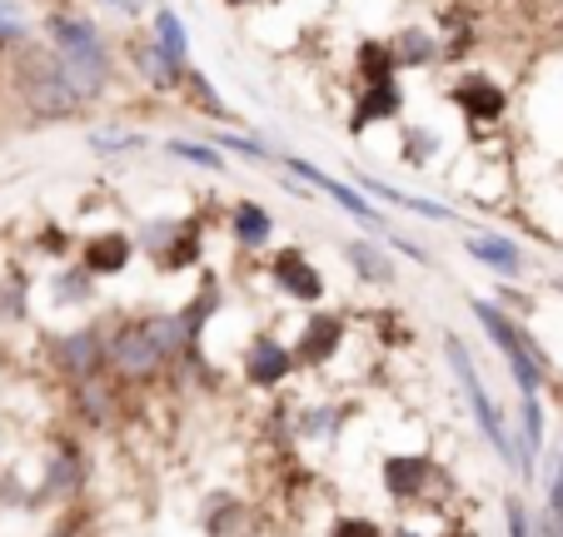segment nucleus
Wrapping results in <instances>:
<instances>
[{
    "label": "nucleus",
    "mask_w": 563,
    "mask_h": 537,
    "mask_svg": "<svg viewBox=\"0 0 563 537\" xmlns=\"http://www.w3.org/2000/svg\"><path fill=\"white\" fill-rule=\"evenodd\" d=\"M405 105H409V96H405V85L399 80L360 85V96H354L344 130H350V135H369L374 125H399V120H405Z\"/></svg>",
    "instance_id": "obj_20"
},
{
    "label": "nucleus",
    "mask_w": 563,
    "mask_h": 537,
    "mask_svg": "<svg viewBox=\"0 0 563 537\" xmlns=\"http://www.w3.org/2000/svg\"><path fill=\"white\" fill-rule=\"evenodd\" d=\"M295 373H299L295 344H289V338H279L275 328H260V334H250V344L240 348V379H245V389L279 393L289 379H295Z\"/></svg>",
    "instance_id": "obj_10"
},
{
    "label": "nucleus",
    "mask_w": 563,
    "mask_h": 537,
    "mask_svg": "<svg viewBox=\"0 0 563 537\" xmlns=\"http://www.w3.org/2000/svg\"><path fill=\"white\" fill-rule=\"evenodd\" d=\"M444 100L474 130H494V125H504V115H509V90H504L489 70H459L454 80H449Z\"/></svg>",
    "instance_id": "obj_12"
},
{
    "label": "nucleus",
    "mask_w": 563,
    "mask_h": 537,
    "mask_svg": "<svg viewBox=\"0 0 563 537\" xmlns=\"http://www.w3.org/2000/svg\"><path fill=\"white\" fill-rule=\"evenodd\" d=\"M150 35L159 41V51H170L180 65H190V31H185L180 11H170V5H155V11H150Z\"/></svg>",
    "instance_id": "obj_34"
},
{
    "label": "nucleus",
    "mask_w": 563,
    "mask_h": 537,
    "mask_svg": "<svg viewBox=\"0 0 563 537\" xmlns=\"http://www.w3.org/2000/svg\"><path fill=\"white\" fill-rule=\"evenodd\" d=\"M220 5H230V11H245V5H260V0H220Z\"/></svg>",
    "instance_id": "obj_43"
},
{
    "label": "nucleus",
    "mask_w": 563,
    "mask_h": 537,
    "mask_svg": "<svg viewBox=\"0 0 563 537\" xmlns=\"http://www.w3.org/2000/svg\"><path fill=\"white\" fill-rule=\"evenodd\" d=\"M295 344V358L305 373H324L334 363V358L350 348V314H340V309H309L305 324H299V334L289 338Z\"/></svg>",
    "instance_id": "obj_11"
},
{
    "label": "nucleus",
    "mask_w": 563,
    "mask_h": 537,
    "mask_svg": "<svg viewBox=\"0 0 563 537\" xmlns=\"http://www.w3.org/2000/svg\"><path fill=\"white\" fill-rule=\"evenodd\" d=\"M468 314H474L478 334L489 338V348L504 358V369H509V379L519 393H543L553 379H559L549 348L529 334V318L509 314L499 299H484V294H468Z\"/></svg>",
    "instance_id": "obj_3"
},
{
    "label": "nucleus",
    "mask_w": 563,
    "mask_h": 537,
    "mask_svg": "<svg viewBox=\"0 0 563 537\" xmlns=\"http://www.w3.org/2000/svg\"><path fill=\"white\" fill-rule=\"evenodd\" d=\"M504 533H509V537H539V527H533L529 503H523L519 493L504 497Z\"/></svg>",
    "instance_id": "obj_38"
},
{
    "label": "nucleus",
    "mask_w": 563,
    "mask_h": 537,
    "mask_svg": "<svg viewBox=\"0 0 563 537\" xmlns=\"http://www.w3.org/2000/svg\"><path fill=\"white\" fill-rule=\"evenodd\" d=\"M399 55H394L389 41H379V35H364L360 51H354V80L360 85H384V80H399Z\"/></svg>",
    "instance_id": "obj_30"
},
{
    "label": "nucleus",
    "mask_w": 563,
    "mask_h": 537,
    "mask_svg": "<svg viewBox=\"0 0 563 537\" xmlns=\"http://www.w3.org/2000/svg\"><path fill=\"white\" fill-rule=\"evenodd\" d=\"M106 338H110V324H75V328H60V334H45L41 338L45 363H51V373L65 389H80V383L106 373Z\"/></svg>",
    "instance_id": "obj_8"
},
{
    "label": "nucleus",
    "mask_w": 563,
    "mask_h": 537,
    "mask_svg": "<svg viewBox=\"0 0 563 537\" xmlns=\"http://www.w3.org/2000/svg\"><path fill=\"white\" fill-rule=\"evenodd\" d=\"M265 279L275 284L279 299H289V304H299V309H319L324 304V294H330L324 269H319V264L309 259V249H299V244H279V249L269 254Z\"/></svg>",
    "instance_id": "obj_9"
},
{
    "label": "nucleus",
    "mask_w": 563,
    "mask_h": 537,
    "mask_svg": "<svg viewBox=\"0 0 563 537\" xmlns=\"http://www.w3.org/2000/svg\"><path fill=\"white\" fill-rule=\"evenodd\" d=\"M389 537H429V533H419V527H409V523H405V527H394Z\"/></svg>",
    "instance_id": "obj_42"
},
{
    "label": "nucleus",
    "mask_w": 563,
    "mask_h": 537,
    "mask_svg": "<svg viewBox=\"0 0 563 537\" xmlns=\"http://www.w3.org/2000/svg\"><path fill=\"white\" fill-rule=\"evenodd\" d=\"M444 358H449V373L459 379V393H464L468 413H474V423H478V438H484L494 454H499L504 468H514V423H509V413L499 409V399L489 393L484 373H478L474 348H468L464 338L454 334V328H444Z\"/></svg>",
    "instance_id": "obj_5"
},
{
    "label": "nucleus",
    "mask_w": 563,
    "mask_h": 537,
    "mask_svg": "<svg viewBox=\"0 0 563 537\" xmlns=\"http://www.w3.org/2000/svg\"><path fill=\"white\" fill-rule=\"evenodd\" d=\"M170 354L159 348L155 328L145 314L130 318H110V338H106V373L125 389H155L159 379H170Z\"/></svg>",
    "instance_id": "obj_4"
},
{
    "label": "nucleus",
    "mask_w": 563,
    "mask_h": 537,
    "mask_svg": "<svg viewBox=\"0 0 563 537\" xmlns=\"http://www.w3.org/2000/svg\"><path fill=\"white\" fill-rule=\"evenodd\" d=\"M354 418V403H340V399H319V403H305L295 418V433L305 443H334L340 428Z\"/></svg>",
    "instance_id": "obj_26"
},
{
    "label": "nucleus",
    "mask_w": 563,
    "mask_h": 537,
    "mask_svg": "<svg viewBox=\"0 0 563 537\" xmlns=\"http://www.w3.org/2000/svg\"><path fill=\"white\" fill-rule=\"evenodd\" d=\"M120 389H125V383H115L110 373H100V379H90V383H80V389H70L75 418L86 423V428H96V433H110V428L120 423Z\"/></svg>",
    "instance_id": "obj_23"
},
{
    "label": "nucleus",
    "mask_w": 563,
    "mask_h": 537,
    "mask_svg": "<svg viewBox=\"0 0 563 537\" xmlns=\"http://www.w3.org/2000/svg\"><path fill=\"white\" fill-rule=\"evenodd\" d=\"M220 309H224V284L214 275H205L200 289L180 304V324H185V338H190V354L195 348H205V328L220 318Z\"/></svg>",
    "instance_id": "obj_25"
},
{
    "label": "nucleus",
    "mask_w": 563,
    "mask_h": 537,
    "mask_svg": "<svg viewBox=\"0 0 563 537\" xmlns=\"http://www.w3.org/2000/svg\"><path fill=\"white\" fill-rule=\"evenodd\" d=\"M31 318V275L21 264L0 269V324H25Z\"/></svg>",
    "instance_id": "obj_31"
},
{
    "label": "nucleus",
    "mask_w": 563,
    "mask_h": 537,
    "mask_svg": "<svg viewBox=\"0 0 563 537\" xmlns=\"http://www.w3.org/2000/svg\"><path fill=\"white\" fill-rule=\"evenodd\" d=\"M279 169L285 175H295V179H305L314 194H324V200L334 204V210L344 214V220H354L360 230H369L374 239H384V234L394 230V220L379 210V204L369 200V194L360 190V184H350V179H334L330 169H319L314 159H305V155H289V149H279Z\"/></svg>",
    "instance_id": "obj_7"
},
{
    "label": "nucleus",
    "mask_w": 563,
    "mask_h": 537,
    "mask_svg": "<svg viewBox=\"0 0 563 537\" xmlns=\"http://www.w3.org/2000/svg\"><path fill=\"white\" fill-rule=\"evenodd\" d=\"M41 41L60 55L65 75H70V85L86 96V105L110 100L115 75H120V60H115V45L106 41V31H100L90 15H80V11H45Z\"/></svg>",
    "instance_id": "obj_1"
},
{
    "label": "nucleus",
    "mask_w": 563,
    "mask_h": 537,
    "mask_svg": "<svg viewBox=\"0 0 563 537\" xmlns=\"http://www.w3.org/2000/svg\"><path fill=\"white\" fill-rule=\"evenodd\" d=\"M180 96H185V105H190L195 115H205V120H220V125H230V130H234V110H230V100H224L220 90H214V80L200 70V65H190V70H185Z\"/></svg>",
    "instance_id": "obj_29"
},
{
    "label": "nucleus",
    "mask_w": 563,
    "mask_h": 537,
    "mask_svg": "<svg viewBox=\"0 0 563 537\" xmlns=\"http://www.w3.org/2000/svg\"><path fill=\"white\" fill-rule=\"evenodd\" d=\"M11 90L21 100V110L35 120V125H70V120L86 115V96L70 85L60 55L45 41H31L21 51H11Z\"/></svg>",
    "instance_id": "obj_2"
},
{
    "label": "nucleus",
    "mask_w": 563,
    "mask_h": 537,
    "mask_svg": "<svg viewBox=\"0 0 563 537\" xmlns=\"http://www.w3.org/2000/svg\"><path fill=\"white\" fill-rule=\"evenodd\" d=\"M135 244L155 275H190L205 264V214H150Z\"/></svg>",
    "instance_id": "obj_6"
},
{
    "label": "nucleus",
    "mask_w": 563,
    "mask_h": 537,
    "mask_svg": "<svg viewBox=\"0 0 563 537\" xmlns=\"http://www.w3.org/2000/svg\"><path fill=\"white\" fill-rule=\"evenodd\" d=\"M494 299H499L509 314H519V318H533L539 314V299L529 294V289H519L514 279H499V289H494Z\"/></svg>",
    "instance_id": "obj_37"
},
{
    "label": "nucleus",
    "mask_w": 563,
    "mask_h": 537,
    "mask_svg": "<svg viewBox=\"0 0 563 537\" xmlns=\"http://www.w3.org/2000/svg\"><path fill=\"white\" fill-rule=\"evenodd\" d=\"M549 289H553V294H559V299H563V269H559V275H553V279H549Z\"/></svg>",
    "instance_id": "obj_44"
},
{
    "label": "nucleus",
    "mask_w": 563,
    "mask_h": 537,
    "mask_svg": "<svg viewBox=\"0 0 563 537\" xmlns=\"http://www.w3.org/2000/svg\"><path fill=\"white\" fill-rule=\"evenodd\" d=\"M86 478H90L86 443L75 438V433H60V438H51V454H45V473H41V493H35V503H41V497H75L80 488H86Z\"/></svg>",
    "instance_id": "obj_19"
},
{
    "label": "nucleus",
    "mask_w": 563,
    "mask_h": 537,
    "mask_svg": "<svg viewBox=\"0 0 563 537\" xmlns=\"http://www.w3.org/2000/svg\"><path fill=\"white\" fill-rule=\"evenodd\" d=\"M379 483L394 507H419L439 488V463L429 454H389L379 463Z\"/></svg>",
    "instance_id": "obj_15"
},
{
    "label": "nucleus",
    "mask_w": 563,
    "mask_h": 537,
    "mask_svg": "<svg viewBox=\"0 0 563 537\" xmlns=\"http://www.w3.org/2000/svg\"><path fill=\"white\" fill-rule=\"evenodd\" d=\"M340 254H344V264H350V275L360 279V284H369V289H394L399 284V264H394V254H389V244L384 239H344L340 244Z\"/></svg>",
    "instance_id": "obj_22"
},
{
    "label": "nucleus",
    "mask_w": 563,
    "mask_h": 537,
    "mask_svg": "<svg viewBox=\"0 0 563 537\" xmlns=\"http://www.w3.org/2000/svg\"><path fill=\"white\" fill-rule=\"evenodd\" d=\"M559 179H563V159H559Z\"/></svg>",
    "instance_id": "obj_45"
},
{
    "label": "nucleus",
    "mask_w": 563,
    "mask_h": 537,
    "mask_svg": "<svg viewBox=\"0 0 563 537\" xmlns=\"http://www.w3.org/2000/svg\"><path fill=\"white\" fill-rule=\"evenodd\" d=\"M45 299H51V309H60V314H75V309H96L100 304V279L86 275L80 264H60V269H51L45 275Z\"/></svg>",
    "instance_id": "obj_24"
},
{
    "label": "nucleus",
    "mask_w": 563,
    "mask_h": 537,
    "mask_svg": "<svg viewBox=\"0 0 563 537\" xmlns=\"http://www.w3.org/2000/svg\"><path fill=\"white\" fill-rule=\"evenodd\" d=\"M444 149V135L434 125H399V159L415 169H429Z\"/></svg>",
    "instance_id": "obj_33"
},
{
    "label": "nucleus",
    "mask_w": 563,
    "mask_h": 537,
    "mask_svg": "<svg viewBox=\"0 0 563 537\" xmlns=\"http://www.w3.org/2000/svg\"><path fill=\"white\" fill-rule=\"evenodd\" d=\"M35 249L51 254V259H65L70 249H80V239H70L65 224H45V234H35Z\"/></svg>",
    "instance_id": "obj_40"
},
{
    "label": "nucleus",
    "mask_w": 563,
    "mask_h": 537,
    "mask_svg": "<svg viewBox=\"0 0 563 537\" xmlns=\"http://www.w3.org/2000/svg\"><path fill=\"white\" fill-rule=\"evenodd\" d=\"M459 244H464V254L478 264V269H489L494 279H529V249H523L519 239H509V234L499 230H459Z\"/></svg>",
    "instance_id": "obj_16"
},
{
    "label": "nucleus",
    "mask_w": 563,
    "mask_h": 537,
    "mask_svg": "<svg viewBox=\"0 0 563 537\" xmlns=\"http://www.w3.org/2000/svg\"><path fill=\"white\" fill-rule=\"evenodd\" d=\"M549 448V413H543L539 393H519L514 399V473L523 483L539 478V458Z\"/></svg>",
    "instance_id": "obj_17"
},
{
    "label": "nucleus",
    "mask_w": 563,
    "mask_h": 537,
    "mask_svg": "<svg viewBox=\"0 0 563 537\" xmlns=\"http://www.w3.org/2000/svg\"><path fill=\"white\" fill-rule=\"evenodd\" d=\"M330 537H389L369 513H340L330 523Z\"/></svg>",
    "instance_id": "obj_39"
},
{
    "label": "nucleus",
    "mask_w": 563,
    "mask_h": 537,
    "mask_svg": "<svg viewBox=\"0 0 563 537\" xmlns=\"http://www.w3.org/2000/svg\"><path fill=\"white\" fill-rule=\"evenodd\" d=\"M394 55H399V70H434L444 60V45H439V31H424V25H399L389 35Z\"/></svg>",
    "instance_id": "obj_27"
},
{
    "label": "nucleus",
    "mask_w": 563,
    "mask_h": 537,
    "mask_svg": "<svg viewBox=\"0 0 563 537\" xmlns=\"http://www.w3.org/2000/svg\"><path fill=\"white\" fill-rule=\"evenodd\" d=\"M224 234H230V244L240 254H265V249H275L279 224L260 200L240 194V200H230V210H224Z\"/></svg>",
    "instance_id": "obj_21"
},
{
    "label": "nucleus",
    "mask_w": 563,
    "mask_h": 537,
    "mask_svg": "<svg viewBox=\"0 0 563 537\" xmlns=\"http://www.w3.org/2000/svg\"><path fill=\"white\" fill-rule=\"evenodd\" d=\"M350 184H360L369 200L389 204V210H405V214H415V220H424V224H449V230H464V214H459L454 204L429 200V194H415V190H399V184H384V179L369 175V169H354Z\"/></svg>",
    "instance_id": "obj_18"
},
{
    "label": "nucleus",
    "mask_w": 563,
    "mask_h": 537,
    "mask_svg": "<svg viewBox=\"0 0 563 537\" xmlns=\"http://www.w3.org/2000/svg\"><path fill=\"white\" fill-rule=\"evenodd\" d=\"M135 254H140L135 230L106 224V230H90L86 239H80V249H75V264H80L86 275H96L100 284H106V279H125V275H130Z\"/></svg>",
    "instance_id": "obj_14"
},
{
    "label": "nucleus",
    "mask_w": 563,
    "mask_h": 537,
    "mask_svg": "<svg viewBox=\"0 0 563 537\" xmlns=\"http://www.w3.org/2000/svg\"><path fill=\"white\" fill-rule=\"evenodd\" d=\"M125 60H130V70L140 75V85H145L150 96H180V85H185V70L190 65H180L170 51H159V41L150 35V25L145 31H130L125 35Z\"/></svg>",
    "instance_id": "obj_13"
},
{
    "label": "nucleus",
    "mask_w": 563,
    "mask_h": 537,
    "mask_svg": "<svg viewBox=\"0 0 563 537\" xmlns=\"http://www.w3.org/2000/svg\"><path fill=\"white\" fill-rule=\"evenodd\" d=\"M159 155H170L180 159V165L200 169V175H230V155H224L214 139H185V135H165L159 139Z\"/></svg>",
    "instance_id": "obj_28"
},
{
    "label": "nucleus",
    "mask_w": 563,
    "mask_h": 537,
    "mask_svg": "<svg viewBox=\"0 0 563 537\" xmlns=\"http://www.w3.org/2000/svg\"><path fill=\"white\" fill-rule=\"evenodd\" d=\"M214 145L220 149H230V155H240L245 165H260V169H279V149H269L265 139H255V135H245V130H214Z\"/></svg>",
    "instance_id": "obj_35"
},
{
    "label": "nucleus",
    "mask_w": 563,
    "mask_h": 537,
    "mask_svg": "<svg viewBox=\"0 0 563 537\" xmlns=\"http://www.w3.org/2000/svg\"><path fill=\"white\" fill-rule=\"evenodd\" d=\"M384 244H389L394 254H405V259H415V264H429V249H424L419 239H409L405 230H389V234H384Z\"/></svg>",
    "instance_id": "obj_41"
},
{
    "label": "nucleus",
    "mask_w": 563,
    "mask_h": 537,
    "mask_svg": "<svg viewBox=\"0 0 563 537\" xmlns=\"http://www.w3.org/2000/svg\"><path fill=\"white\" fill-rule=\"evenodd\" d=\"M90 155L100 159H125V155H140V149H150V135L145 130H120V125H100L86 135Z\"/></svg>",
    "instance_id": "obj_32"
},
{
    "label": "nucleus",
    "mask_w": 563,
    "mask_h": 537,
    "mask_svg": "<svg viewBox=\"0 0 563 537\" xmlns=\"http://www.w3.org/2000/svg\"><path fill=\"white\" fill-rule=\"evenodd\" d=\"M35 41V25L31 15H25L21 0H0V45L5 51H21V45Z\"/></svg>",
    "instance_id": "obj_36"
}]
</instances>
